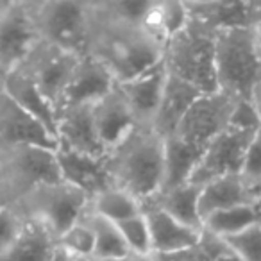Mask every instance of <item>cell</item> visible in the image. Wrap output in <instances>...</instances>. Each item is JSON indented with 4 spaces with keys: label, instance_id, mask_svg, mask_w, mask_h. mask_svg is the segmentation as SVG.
Masks as SVG:
<instances>
[{
    "label": "cell",
    "instance_id": "cell-1",
    "mask_svg": "<svg viewBox=\"0 0 261 261\" xmlns=\"http://www.w3.org/2000/svg\"><path fill=\"white\" fill-rule=\"evenodd\" d=\"M165 45L140 23H129L100 11L93 0L88 54L102 63L115 77L116 84L125 83L163 61Z\"/></svg>",
    "mask_w": 261,
    "mask_h": 261
},
{
    "label": "cell",
    "instance_id": "cell-2",
    "mask_svg": "<svg viewBox=\"0 0 261 261\" xmlns=\"http://www.w3.org/2000/svg\"><path fill=\"white\" fill-rule=\"evenodd\" d=\"M111 185L140 204L161 192L165 175V138L150 125H138L106 156Z\"/></svg>",
    "mask_w": 261,
    "mask_h": 261
},
{
    "label": "cell",
    "instance_id": "cell-3",
    "mask_svg": "<svg viewBox=\"0 0 261 261\" xmlns=\"http://www.w3.org/2000/svg\"><path fill=\"white\" fill-rule=\"evenodd\" d=\"M261 77V59L254 41V27L218 31L215 38L217 91L234 100H250V91Z\"/></svg>",
    "mask_w": 261,
    "mask_h": 261
},
{
    "label": "cell",
    "instance_id": "cell-4",
    "mask_svg": "<svg viewBox=\"0 0 261 261\" xmlns=\"http://www.w3.org/2000/svg\"><path fill=\"white\" fill-rule=\"evenodd\" d=\"M215 38V31L188 18V23L165 45L163 63L167 72L202 93L217 91Z\"/></svg>",
    "mask_w": 261,
    "mask_h": 261
},
{
    "label": "cell",
    "instance_id": "cell-5",
    "mask_svg": "<svg viewBox=\"0 0 261 261\" xmlns=\"http://www.w3.org/2000/svg\"><path fill=\"white\" fill-rule=\"evenodd\" d=\"M41 43L86 56L93 25V0H33Z\"/></svg>",
    "mask_w": 261,
    "mask_h": 261
},
{
    "label": "cell",
    "instance_id": "cell-6",
    "mask_svg": "<svg viewBox=\"0 0 261 261\" xmlns=\"http://www.w3.org/2000/svg\"><path fill=\"white\" fill-rule=\"evenodd\" d=\"M16 204L27 218L41 222L59 238L84 217L90 197L68 182L58 181L36 186Z\"/></svg>",
    "mask_w": 261,
    "mask_h": 261
},
{
    "label": "cell",
    "instance_id": "cell-7",
    "mask_svg": "<svg viewBox=\"0 0 261 261\" xmlns=\"http://www.w3.org/2000/svg\"><path fill=\"white\" fill-rule=\"evenodd\" d=\"M0 168L13 204L18 202L36 186L63 181L56 150L38 145L0 149Z\"/></svg>",
    "mask_w": 261,
    "mask_h": 261
},
{
    "label": "cell",
    "instance_id": "cell-8",
    "mask_svg": "<svg viewBox=\"0 0 261 261\" xmlns=\"http://www.w3.org/2000/svg\"><path fill=\"white\" fill-rule=\"evenodd\" d=\"M40 43L33 0H0V77L20 68Z\"/></svg>",
    "mask_w": 261,
    "mask_h": 261
},
{
    "label": "cell",
    "instance_id": "cell-9",
    "mask_svg": "<svg viewBox=\"0 0 261 261\" xmlns=\"http://www.w3.org/2000/svg\"><path fill=\"white\" fill-rule=\"evenodd\" d=\"M236 100L220 91L202 93L182 116L172 136L192 149L204 152L207 145L229 127Z\"/></svg>",
    "mask_w": 261,
    "mask_h": 261
},
{
    "label": "cell",
    "instance_id": "cell-10",
    "mask_svg": "<svg viewBox=\"0 0 261 261\" xmlns=\"http://www.w3.org/2000/svg\"><path fill=\"white\" fill-rule=\"evenodd\" d=\"M257 130H245L236 127H227L222 130L204 149L190 182L204 186L218 177L242 174L247 149Z\"/></svg>",
    "mask_w": 261,
    "mask_h": 261
},
{
    "label": "cell",
    "instance_id": "cell-11",
    "mask_svg": "<svg viewBox=\"0 0 261 261\" xmlns=\"http://www.w3.org/2000/svg\"><path fill=\"white\" fill-rule=\"evenodd\" d=\"M81 58L83 56L70 54V52L56 48L52 45L40 43L20 68L29 73L31 79L36 83L41 93L56 109Z\"/></svg>",
    "mask_w": 261,
    "mask_h": 261
},
{
    "label": "cell",
    "instance_id": "cell-12",
    "mask_svg": "<svg viewBox=\"0 0 261 261\" xmlns=\"http://www.w3.org/2000/svg\"><path fill=\"white\" fill-rule=\"evenodd\" d=\"M115 86V77L98 59L90 54L83 56L56 106V115L70 108H75V106L95 104Z\"/></svg>",
    "mask_w": 261,
    "mask_h": 261
},
{
    "label": "cell",
    "instance_id": "cell-13",
    "mask_svg": "<svg viewBox=\"0 0 261 261\" xmlns=\"http://www.w3.org/2000/svg\"><path fill=\"white\" fill-rule=\"evenodd\" d=\"M16 145H38L56 150L58 140L0 88V149Z\"/></svg>",
    "mask_w": 261,
    "mask_h": 261
},
{
    "label": "cell",
    "instance_id": "cell-14",
    "mask_svg": "<svg viewBox=\"0 0 261 261\" xmlns=\"http://www.w3.org/2000/svg\"><path fill=\"white\" fill-rule=\"evenodd\" d=\"M58 145L97 160H106L108 149L102 145L93 122V104L75 106L58 115Z\"/></svg>",
    "mask_w": 261,
    "mask_h": 261
},
{
    "label": "cell",
    "instance_id": "cell-15",
    "mask_svg": "<svg viewBox=\"0 0 261 261\" xmlns=\"http://www.w3.org/2000/svg\"><path fill=\"white\" fill-rule=\"evenodd\" d=\"M93 122L102 145L108 149V154L140 125L118 86H115L106 97L93 104Z\"/></svg>",
    "mask_w": 261,
    "mask_h": 261
},
{
    "label": "cell",
    "instance_id": "cell-16",
    "mask_svg": "<svg viewBox=\"0 0 261 261\" xmlns=\"http://www.w3.org/2000/svg\"><path fill=\"white\" fill-rule=\"evenodd\" d=\"M168 72L165 63H158L156 66L145 70L140 75L116 84L125 100L129 102L130 109L135 113L140 125H150L158 111V106L163 97L167 86Z\"/></svg>",
    "mask_w": 261,
    "mask_h": 261
},
{
    "label": "cell",
    "instance_id": "cell-17",
    "mask_svg": "<svg viewBox=\"0 0 261 261\" xmlns=\"http://www.w3.org/2000/svg\"><path fill=\"white\" fill-rule=\"evenodd\" d=\"M150 229V245L154 256H168V254L185 252V250L199 247L202 231L185 225L182 222L172 218L158 207H143Z\"/></svg>",
    "mask_w": 261,
    "mask_h": 261
},
{
    "label": "cell",
    "instance_id": "cell-18",
    "mask_svg": "<svg viewBox=\"0 0 261 261\" xmlns=\"http://www.w3.org/2000/svg\"><path fill=\"white\" fill-rule=\"evenodd\" d=\"M56 158H58L63 181L79 188L90 199L100 193L102 190L113 186L106 168V160L84 156L61 145H58L56 149Z\"/></svg>",
    "mask_w": 261,
    "mask_h": 261
},
{
    "label": "cell",
    "instance_id": "cell-19",
    "mask_svg": "<svg viewBox=\"0 0 261 261\" xmlns=\"http://www.w3.org/2000/svg\"><path fill=\"white\" fill-rule=\"evenodd\" d=\"M0 88L8 97H11L25 113L36 118L45 129L56 138L58 115L50 102L47 100L41 90L36 86L31 75L23 68H16L8 75L0 77Z\"/></svg>",
    "mask_w": 261,
    "mask_h": 261
},
{
    "label": "cell",
    "instance_id": "cell-20",
    "mask_svg": "<svg viewBox=\"0 0 261 261\" xmlns=\"http://www.w3.org/2000/svg\"><path fill=\"white\" fill-rule=\"evenodd\" d=\"M188 18L207 29L225 31V29H243L252 25V13H250V0H185Z\"/></svg>",
    "mask_w": 261,
    "mask_h": 261
},
{
    "label": "cell",
    "instance_id": "cell-21",
    "mask_svg": "<svg viewBox=\"0 0 261 261\" xmlns=\"http://www.w3.org/2000/svg\"><path fill=\"white\" fill-rule=\"evenodd\" d=\"M245 204H257L256 192L250 188L242 175H225L202 186L199 197V215L200 220H206L217 211L231 210Z\"/></svg>",
    "mask_w": 261,
    "mask_h": 261
},
{
    "label": "cell",
    "instance_id": "cell-22",
    "mask_svg": "<svg viewBox=\"0 0 261 261\" xmlns=\"http://www.w3.org/2000/svg\"><path fill=\"white\" fill-rule=\"evenodd\" d=\"M200 95H202V91L168 73L167 86H165L163 97H161L150 127L163 138L172 136L181 123L182 116L186 115V111L192 108V104Z\"/></svg>",
    "mask_w": 261,
    "mask_h": 261
},
{
    "label": "cell",
    "instance_id": "cell-23",
    "mask_svg": "<svg viewBox=\"0 0 261 261\" xmlns=\"http://www.w3.org/2000/svg\"><path fill=\"white\" fill-rule=\"evenodd\" d=\"M200 190H202V186L193 185V182L163 190V192H158L152 199L143 202L142 210L143 207H158V210L170 215L172 218L182 222L185 225L202 231V220L199 215Z\"/></svg>",
    "mask_w": 261,
    "mask_h": 261
},
{
    "label": "cell",
    "instance_id": "cell-24",
    "mask_svg": "<svg viewBox=\"0 0 261 261\" xmlns=\"http://www.w3.org/2000/svg\"><path fill=\"white\" fill-rule=\"evenodd\" d=\"M58 250V236L41 222L27 218L23 231L0 261H50Z\"/></svg>",
    "mask_w": 261,
    "mask_h": 261
},
{
    "label": "cell",
    "instance_id": "cell-25",
    "mask_svg": "<svg viewBox=\"0 0 261 261\" xmlns=\"http://www.w3.org/2000/svg\"><path fill=\"white\" fill-rule=\"evenodd\" d=\"M188 23L185 0H150L142 25L160 43L167 45L172 36Z\"/></svg>",
    "mask_w": 261,
    "mask_h": 261
},
{
    "label": "cell",
    "instance_id": "cell-26",
    "mask_svg": "<svg viewBox=\"0 0 261 261\" xmlns=\"http://www.w3.org/2000/svg\"><path fill=\"white\" fill-rule=\"evenodd\" d=\"M200 156L202 152L185 145L174 136L165 138V175L161 192L190 182Z\"/></svg>",
    "mask_w": 261,
    "mask_h": 261
},
{
    "label": "cell",
    "instance_id": "cell-27",
    "mask_svg": "<svg viewBox=\"0 0 261 261\" xmlns=\"http://www.w3.org/2000/svg\"><path fill=\"white\" fill-rule=\"evenodd\" d=\"M256 224H261V207L257 204H245L213 213L204 220L202 229L224 240Z\"/></svg>",
    "mask_w": 261,
    "mask_h": 261
},
{
    "label": "cell",
    "instance_id": "cell-28",
    "mask_svg": "<svg viewBox=\"0 0 261 261\" xmlns=\"http://www.w3.org/2000/svg\"><path fill=\"white\" fill-rule=\"evenodd\" d=\"M88 210L98 217H104L115 224H120V222L129 220V218L142 213V204L125 190L109 186L95 197H91Z\"/></svg>",
    "mask_w": 261,
    "mask_h": 261
},
{
    "label": "cell",
    "instance_id": "cell-29",
    "mask_svg": "<svg viewBox=\"0 0 261 261\" xmlns=\"http://www.w3.org/2000/svg\"><path fill=\"white\" fill-rule=\"evenodd\" d=\"M86 218L91 224L95 232V250L93 259H104V261H120L130 252L129 247L125 245L120 229L115 222L108 220L104 217L86 211ZM91 259V257H90Z\"/></svg>",
    "mask_w": 261,
    "mask_h": 261
},
{
    "label": "cell",
    "instance_id": "cell-30",
    "mask_svg": "<svg viewBox=\"0 0 261 261\" xmlns=\"http://www.w3.org/2000/svg\"><path fill=\"white\" fill-rule=\"evenodd\" d=\"M58 247L65 250L68 256H72L75 261L90 259L93 257L95 250V232L91 224L88 222L86 213L77 224H73L70 229H66L58 238Z\"/></svg>",
    "mask_w": 261,
    "mask_h": 261
},
{
    "label": "cell",
    "instance_id": "cell-31",
    "mask_svg": "<svg viewBox=\"0 0 261 261\" xmlns=\"http://www.w3.org/2000/svg\"><path fill=\"white\" fill-rule=\"evenodd\" d=\"M224 242L238 261H261V224L227 236Z\"/></svg>",
    "mask_w": 261,
    "mask_h": 261
},
{
    "label": "cell",
    "instance_id": "cell-32",
    "mask_svg": "<svg viewBox=\"0 0 261 261\" xmlns=\"http://www.w3.org/2000/svg\"><path fill=\"white\" fill-rule=\"evenodd\" d=\"M120 229L125 245L129 247L130 252H140V254H152V245H150V229L149 222H147L145 215L140 213L136 217L123 220L116 224Z\"/></svg>",
    "mask_w": 261,
    "mask_h": 261
},
{
    "label": "cell",
    "instance_id": "cell-33",
    "mask_svg": "<svg viewBox=\"0 0 261 261\" xmlns=\"http://www.w3.org/2000/svg\"><path fill=\"white\" fill-rule=\"evenodd\" d=\"M25 222L27 217L18 204H9V206L0 207V257L4 256L13 247V243L18 240Z\"/></svg>",
    "mask_w": 261,
    "mask_h": 261
},
{
    "label": "cell",
    "instance_id": "cell-34",
    "mask_svg": "<svg viewBox=\"0 0 261 261\" xmlns=\"http://www.w3.org/2000/svg\"><path fill=\"white\" fill-rule=\"evenodd\" d=\"M100 11L129 23H143L150 0H97Z\"/></svg>",
    "mask_w": 261,
    "mask_h": 261
},
{
    "label": "cell",
    "instance_id": "cell-35",
    "mask_svg": "<svg viewBox=\"0 0 261 261\" xmlns=\"http://www.w3.org/2000/svg\"><path fill=\"white\" fill-rule=\"evenodd\" d=\"M240 175L250 188H256L261 182V129L254 135L252 142L247 149L245 163H243Z\"/></svg>",
    "mask_w": 261,
    "mask_h": 261
},
{
    "label": "cell",
    "instance_id": "cell-36",
    "mask_svg": "<svg viewBox=\"0 0 261 261\" xmlns=\"http://www.w3.org/2000/svg\"><path fill=\"white\" fill-rule=\"evenodd\" d=\"M229 127H236V129H245V130L261 129L259 115H257L252 102L236 100L234 108H232V113H231V120H229Z\"/></svg>",
    "mask_w": 261,
    "mask_h": 261
},
{
    "label": "cell",
    "instance_id": "cell-37",
    "mask_svg": "<svg viewBox=\"0 0 261 261\" xmlns=\"http://www.w3.org/2000/svg\"><path fill=\"white\" fill-rule=\"evenodd\" d=\"M250 102L254 104V108H256L257 115H259V120H261V77H259V81L254 84L252 91H250Z\"/></svg>",
    "mask_w": 261,
    "mask_h": 261
},
{
    "label": "cell",
    "instance_id": "cell-38",
    "mask_svg": "<svg viewBox=\"0 0 261 261\" xmlns=\"http://www.w3.org/2000/svg\"><path fill=\"white\" fill-rule=\"evenodd\" d=\"M11 202V197H9V192H8V185H6V179H4V174H2V168H0V207L4 206H9Z\"/></svg>",
    "mask_w": 261,
    "mask_h": 261
},
{
    "label": "cell",
    "instance_id": "cell-39",
    "mask_svg": "<svg viewBox=\"0 0 261 261\" xmlns=\"http://www.w3.org/2000/svg\"><path fill=\"white\" fill-rule=\"evenodd\" d=\"M120 261H158L154 254H140V252H129L123 259Z\"/></svg>",
    "mask_w": 261,
    "mask_h": 261
},
{
    "label": "cell",
    "instance_id": "cell-40",
    "mask_svg": "<svg viewBox=\"0 0 261 261\" xmlns=\"http://www.w3.org/2000/svg\"><path fill=\"white\" fill-rule=\"evenodd\" d=\"M250 13H252V25L261 23V0H250Z\"/></svg>",
    "mask_w": 261,
    "mask_h": 261
},
{
    "label": "cell",
    "instance_id": "cell-41",
    "mask_svg": "<svg viewBox=\"0 0 261 261\" xmlns=\"http://www.w3.org/2000/svg\"><path fill=\"white\" fill-rule=\"evenodd\" d=\"M254 41H256L257 56H259V59H261V23L259 25H254Z\"/></svg>",
    "mask_w": 261,
    "mask_h": 261
},
{
    "label": "cell",
    "instance_id": "cell-42",
    "mask_svg": "<svg viewBox=\"0 0 261 261\" xmlns=\"http://www.w3.org/2000/svg\"><path fill=\"white\" fill-rule=\"evenodd\" d=\"M50 261H75L72 256H68V254L65 252V250H61L58 247V250H56V254H54V257H52Z\"/></svg>",
    "mask_w": 261,
    "mask_h": 261
},
{
    "label": "cell",
    "instance_id": "cell-43",
    "mask_svg": "<svg viewBox=\"0 0 261 261\" xmlns=\"http://www.w3.org/2000/svg\"><path fill=\"white\" fill-rule=\"evenodd\" d=\"M254 192H256V200H257V206L261 207V182L256 186V188H254Z\"/></svg>",
    "mask_w": 261,
    "mask_h": 261
},
{
    "label": "cell",
    "instance_id": "cell-44",
    "mask_svg": "<svg viewBox=\"0 0 261 261\" xmlns=\"http://www.w3.org/2000/svg\"><path fill=\"white\" fill-rule=\"evenodd\" d=\"M79 261H104V259H93V257H91V259H79Z\"/></svg>",
    "mask_w": 261,
    "mask_h": 261
}]
</instances>
